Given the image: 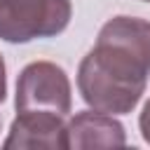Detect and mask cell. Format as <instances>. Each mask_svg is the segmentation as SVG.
I'll return each instance as SVG.
<instances>
[{
  "instance_id": "obj_8",
  "label": "cell",
  "mask_w": 150,
  "mask_h": 150,
  "mask_svg": "<svg viewBox=\"0 0 150 150\" xmlns=\"http://www.w3.org/2000/svg\"><path fill=\"white\" fill-rule=\"evenodd\" d=\"M0 103H2V98H0Z\"/></svg>"
},
{
  "instance_id": "obj_9",
  "label": "cell",
  "mask_w": 150,
  "mask_h": 150,
  "mask_svg": "<svg viewBox=\"0 0 150 150\" xmlns=\"http://www.w3.org/2000/svg\"><path fill=\"white\" fill-rule=\"evenodd\" d=\"M145 2H150V0H145Z\"/></svg>"
},
{
  "instance_id": "obj_3",
  "label": "cell",
  "mask_w": 150,
  "mask_h": 150,
  "mask_svg": "<svg viewBox=\"0 0 150 150\" xmlns=\"http://www.w3.org/2000/svg\"><path fill=\"white\" fill-rule=\"evenodd\" d=\"M70 82L61 66L52 61L28 63L16 80V112H70Z\"/></svg>"
},
{
  "instance_id": "obj_5",
  "label": "cell",
  "mask_w": 150,
  "mask_h": 150,
  "mask_svg": "<svg viewBox=\"0 0 150 150\" xmlns=\"http://www.w3.org/2000/svg\"><path fill=\"white\" fill-rule=\"evenodd\" d=\"M68 148H120L127 143L124 127L108 112L82 110L66 124Z\"/></svg>"
},
{
  "instance_id": "obj_2",
  "label": "cell",
  "mask_w": 150,
  "mask_h": 150,
  "mask_svg": "<svg viewBox=\"0 0 150 150\" xmlns=\"http://www.w3.org/2000/svg\"><path fill=\"white\" fill-rule=\"evenodd\" d=\"M70 0H0V38L30 42L54 38L70 23Z\"/></svg>"
},
{
  "instance_id": "obj_1",
  "label": "cell",
  "mask_w": 150,
  "mask_h": 150,
  "mask_svg": "<svg viewBox=\"0 0 150 150\" xmlns=\"http://www.w3.org/2000/svg\"><path fill=\"white\" fill-rule=\"evenodd\" d=\"M150 75V21L112 16L98 30L96 45L80 61L82 101L108 115H127L141 101Z\"/></svg>"
},
{
  "instance_id": "obj_7",
  "label": "cell",
  "mask_w": 150,
  "mask_h": 150,
  "mask_svg": "<svg viewBox=\"0 0 150 150\" xmlns=\"http://www.w3.org/2000/svg\"><path fill=\"white\" fill-rule=\"evenodd\" d=\"M5 94H7V80H5V61L0 56V98L5 101Z\"/></svg>"
},
{
  "instance_id": "obj_4",
  "label": "cell",
  "mask_w": 150,
  "mask_h": 150,
  "mask_svg": "<svg viewBox=\"0 0 150 150\" xmlns=\"http://www.w3.org/2000/svg\"><path fill=\"white\" fill-rule=\"evenodd\" d=\"M2 148H47V150H63L68 148L66 138V122L63 115L54 112H16L9 127V136L5 138Z\"/></svg>"
},
{
  "instance_id": "obj_6",
  "label": "cell",
  "mask_w": 150,
  "mask_h": 150,
  "mask_svg": "<svg viewBox=\"0 0 150 150\" xmlns=\"http://www.w3.org/2000/svg\"><path fill=\"white\" fill-rule=\"evenodd\" d=\"M138 127H141V134H143V141L150 145V101L143 105L141 110V117H138Z\"/></svg>"
}]
</instances>
